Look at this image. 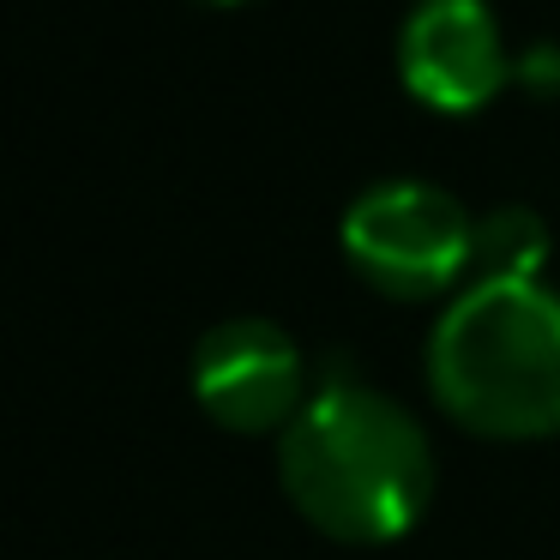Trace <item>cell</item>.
Returning <instances> with one entry per match:
<instances>
[{"mask_svg":"<svg viewBox=\"0 0 560 560\" xmlns=\"http://www.w3.org/2000/svg\"><path fill=\"white\" fill-rule=\"evenodd\" d=\"M278 476L290 506L331 542H392L434 500V452L404 404L362 380H326L283 428Z\"/></svg>","mask_w":560,"mask_h":560,"instance_id":"obj_1","label":"cell"},{"mask_svg":"<svg viewBox=\"0 0 560 560\" xmlns=\"http://www.w3.org/2000/svg\"><path fill=\"white\" fill-rule=\"evenodd\" d=\"M428 386L476 434L560 428V295L542 283H470L428 338Z\"/></svg>","mask_w":560,"mask_h":560,"instance_id":"obj_2","label":"cell"},{"mask_svg":"<svg viewBox=\"0 0 560 560\" xmlns=\"http://www.w3.org/2000/svg\"><path fill=\"white\" fill-rule=\"evenodd\" d=\"M464 206L434 182H374L343 211V254L374 290L422 302L470 266Z\"/></svg>","mask_w":560,"mask_h":560,"instance_id":"obj_3","label":"cell"},{"mask_svg":"<svg viewBox=\"0 0 560 560\" xmlns=\"http://www.w3.org/2000/svg\"><path fill=\"white\" fill-rule=\"evenodd\" d=\"M194 398L206 404L211 422L235 428V434H259V428H290L302 410V350L290 331L271 319H223L199 338L194 350Z\"/></svg>","mask_w":560,"mask_h":560,"instance_id":"obj_4","label":"cell"},{"mask_svg":"<svg viewBox=\"0 0 560 560\" xmlns=\"http://www.w3.org/2000/svg\"><path fill=\"white\" fill-rule=\"evenodd\" d=\"M398 73L434 109H476L506 79V49L488 0H416L398 31Z\"/></svg>","mask_w":560,"mask_h":560,"instance_id":"obj_5","label":"cell"},{"mask_svg":"<svg viewBox=\"0 0 560 560\" xmlns=\"http://www.w3.org/2000/svg\"><path fill=\"white\" fill-rule=\"evenodd\" d=\"M548 259V223L530 206H500L470 230L476 283H536Z\"/></svg>","mask_w":560,"mask_h":560,"instance_id":"obj_6","label":"cell"},{"mask_svg":"<svg viewBox=\"0 0 560 560\" xmlns=\"http://www.w3.org/2000/svg\"><path fill=\"white\" fill-rule=\"evenodd\" d=\"M518 79H530V85H560V49L555 43H536V49L524 55Z\"/></svg>","mask_w":560,"mask_h":560,"instance_id":"obj_7","label":"cell"},{"mask_svg":"<svg viewBox=\"0 0 560 560\" xmlns=\"http://www.w3.org/2000/svg\"><path fill=\"white\" fill-rule=\"evenodd\" d=\"M211 7H235V0H211Z\"/></svg>","mask_w":560,"mask_h":560,"instance_id":"obj_8","label":"cell"}]
</instances>
